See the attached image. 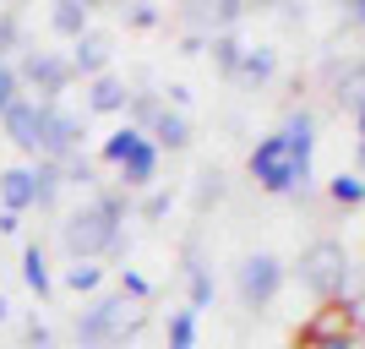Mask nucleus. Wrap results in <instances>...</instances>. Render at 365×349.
Returning a JSON list of instances; mask_svg holds the SVG:
<instances>
[{
  "mask_svg": "<svg viewBox=\"0 0 365 349\" xmlns=\"http://www.w3.org/2000/svg\"><path fill=\"white\" fill-rule=\"evenodd\" d=\"M125 191H98L93 202H82L76 213H66L61 241L71 262H93L104 251H120V218H125Z\"/></svg>",
  "mask_w": 365,
  "mask_h": 349,
  "instance_id": "obj_1",
  "label": "nucleus"
},
{
  "mask_svg": "<svg viewBox=\"0 0 365 349\" xmlns=\"http://www.w3.org/2000/svg\"><path fill=\"white\" fill-rule=\"evenodd\" d=\"M142 322H148V305L142 300L98 295V300L76 317V349H115V344H125V338H137Z\"/></svg>",
  "mask_w": 365,
  "mask_h": 349,
  "instance_id": "obj_2",
  "label": "nucleus"
},
{
  "mask_svg": "<svg viewBox=\"0 0 365 349\" xmlns=\"http://www.w3.org/2000/svg\"><path fill=\"white\" fill-rule=\"evenodd\" d=\"M300 284L311 289V295H322V300H333V295H344V289L354 284V257L344 241H311L300 257Z\"/></svg>",
  "mask_w": 365,
  "mask_h": 349,
  "instance_id": "obj_3",
  "label": "nucleus"
},
{
  "mask_svg": "<svg viewBox=\"0 0 365 349\" xmlns=\"http://www.w3.org/2000/svg\"><path fill=\"white\" fill-rule=\"evenodd\" d=\"M104 164L120 169L125 191H142V186H153V175H158V148L142 137L137 126H120V131H109V142H104Z\"/></svg>",
  "mask_w": 365,
  "mask_h": 349,
  "instance_id": "obj_4",
  "label": "nucleus"
},
{
  "mask_svg": "<svg viewBox=\"0 0 365 349\" xmlns=\"http://www.w3.org/2000/svg\"><path fill=\"white\" fill-rule=\"evenodd\" d=\"M251 175H257V186L262 191H273V197H300L305 186V175L289 164V153H284V142H278V131L273 137H262L257 148H251Z\"/></svg>",
  "mask_w": 365,
  "mask_h": 349,
  "instance_id": "obj_5",
  "label": "nucleus"
},
{
  "mask_svg": "<svg viewBox=\"0 0 365 349\" xmlns=\"http://www.w3.org/2000/svg\"><path fill=\"white\" fill-rule=\"evenodd\" d=\"M82 142H88V131H82V115H66V109L49 104L44 121H38V158L44 164H71L76 153H82Z\"/></svg>",
  "mask_w": 365,
  "mask_h": 349,
  "instance_id": "obj_6",
  "label": "nucleus"
},
{
  "mask_svg": "<svg viewBox=\"0 0 365 349\" xmlns=\"http://www.w3.org/2000/svg\"><path fill=\"white\" fill-rule=\"evenodd\" d=\"M11 71H16V82L38 88V104H55V98L71 88V61L55 55V49H28L22 66H11Z\"/></svg>",
  "mask_w": 365,
  "mask_h": 349,
  "instance_id": "obj_7",
  "label": "nucleus"
},
{
  "mask_svg": "<svg viewBox=\"0 0 365 349\" xmlns=\"http://www.w3.org/2000/svg\"><path fill=\"white\" fill-rule=\"evenodd\" d=\"M278 289H284V262L278 257L257 251V257L240 262V300H245V311H267V305L278 300Z\"/></svg>",
  "mask_w": 365,
  "mask_h": 349,
  "instance_id": "obj_8",
  "label": "nucleus"
},
{
  "mask_svg": "<svg viewBox=\"0 0 365 349\" xmlns=\"http://www.w3.org/2000/svg\"><path fill=\"white\" fill-rule=\"evenodd\" d=\"M142 137H148L158 153H185V148H191V121H185L180 109L158 104V109L148 115V126H142Z\"/></svg>",
  "mask_w": 365,
  "mask_h": 349,
  "instance_id": "obj_9",
  "label": "nucleus"
},
{
  "mask_svg": "<svg viewBox=\"0 0 365 349\" xmlns=\"http://www.w3.org/2000/svg\"><path fill=\"white\" fill-rule=\"evenodd\" d=\"M44 109H49V104H38V98H16V104L6 109V115H0L6 137H11L22 153H33V148H38V121H44Z\"/></svg>",
  "mask_w": 365,
  "mask_h": 349,
  "instance_id": "obj_10",
  "label": "nucleus"
},
{
  "mask_svg": "<svg viewBox=\"0 0 365 349\" xmlns=\"http://www.w3.org/2000/svg\"><path fill=\"white\" fill-rule=\"evenodd\" d=\"M38 208V186H33V169L16 164V169H0V213H22Z\"/></svg>",
  "mask_w": 365,
  "mask_h": 349,
  "instance_id": "obj_11",
  "label": "nucleus"
},
{
  "mask_svg": "<svg viewBox=\"0 0 365 349\" xmlns=\"http://www.w3.org/2000/svg\"><path fill=\"white\" fill-rule=\"evenodd\" d=\"M71 55H66V61H71V76L76 71H82V76H88V82H93V76H104L109 71V39H104V33H82V39H71Z\"/></svg>",
  "mask_w": 365,
  "mask_h": 349,
  "instance_id": "obj_12",
  "label": "nucleus"
},
{
  "mask_svg": "<svg viewBox=\"0 0 365 349\" xmlns=\"http://www.w3.org/2000/svg\"><path fill=\"white\" fill-rule=\"evenodd\" d=\"M273 71H278V55H273L267 44H251V49H240L235 82H240V88H267V82H273Z\"/></svg>",
  "mask_w": 365,
  "mask_h": 349,
  "instance_id": "obj_13",
  "label": "nucleus"
},
{
  "mask_svg": "<svg viewBox=\"0 0 365 349\" xmlns=\"http://www.w3.org/2000/svg\"><path fill=\"white\" fill-rule=\"evenodd\" d=\"M125 104H131V88H125V82H120V76H93V82H88V109H93V115H120V109Z\"/></svg>",
  "mask_w": 365,
  "mask_h": 349,
  "instance_id": "obj_14",
  "label": "nucleus"
},
{
  "mask_svg": "<svg viewBox=\"0 0 365 349\" xmlns=\"http://www.w3.org/2000/svg\"><path fill=\"white\" fill-rule=\"evenodd\" d=\"M22 278H28V289L38 295V300H49V289H55V273H49L44 246H38V241H28V246H22Z\"/></svg>",
  "mask_w": 365,
  "mask_h": 349,
  "instance_id": "obj_15",
  "label": "nucleus"
},
{
  "mask_svg": "<svg viewBox=\"0 0 365 349\" xmlns=\"http://www.w3.org/2000/svg\"><path fill=\"white\" fill-rule=\"evenodd\" d=\"M49 28L61 39H82L88 33V6L82 0H49Z\"/></svg>",
  "mask_w": 365,
  "mask_h": 349,
  "instance_id": "obj_16",
  "label": "nucleus"
},
{
  "mask_svg": "<svg viewBox=\"0 0 365 349\" xmlns=\"http://www.w3.org/2000/svg\"><path fill=\"white\" fill-rule=\"evenodd\" d=\"M327 197H333L338 208H360V202H365L360 169H344V175H333V186H327Z\"/></svg>",
  "mask_w": 365,
  "mask_h": 349,
  "instance_id": "obj_17",
  "label": "nucleus"
},
{
  "mask_svg": "<svg viewBox=\"0 0 365 349\" xmlns=\"http://www.w3.org/2000/svg\"><path fill=\"white\" fill-rule=\"evenodd\" d=\"M169 349H197V311H175L169 317Z\"/></svg>",
  "mask_w": 365,
  "mask_h": 349,
  "instance_id": "obj_18",
  "label": "nucleus"
},
{
  "mask_svg": "<svg viewBox=\"0 0 365 349\" xmlns=\"http://www.w3.org/2000/svg\"><path fill=\"white\" fill-rule=\"evenodd\" d=\"M98 284H104V268H98V262H71V268H66V289H76V295H93Z\"/></svg>",
  "mask_w": 365,
  "mask_h": 349,
  "instance_id": "obj_19",
  "label": "nucleus"
},
{
  "mask_svg": "<svg viewBox=\"0 0 365 349\" xmlns=\"http://www.w3.org/2000/svg\"><path fill=\"white\" fill-rule=\"evenodd\" d=\"M240 39H235V33H213V61H218V71L224 76H235V66H240Z\"/></svg>",
  "mask_w": 365,
  "mask_h": 349,
  "instance_id": "obj_20",
  "label": "nucleus"
},
{
  "mask_svg": "<svg viewBox=\"0 0 365 349\" xmlns=\"http://www.w3.org/2000/svg\"><path fill=\"white\" fill-rule=\"evenodd\" d=\"M120 295H125V300H142V305H148V300H153V284L137 273V268H125V262H120Z\"/></svg>",
  "mask_w": 365,
  "mask_h": 349,
  "instance_id": "obj_21",
  "label": "nucleus"
},
{
  "mask_svg": "<svg viewBox=\"0 0 365 349\" xmlns=\"http://www.w3.org/2000/svg\"><path fill=\"white\" fill-rule=\"evenodd\" d=\"M213 305V278H207V268H191V305L185 311H207Z\"/></svg>",
  "mask_w": 365,
  "mask_h": 349,
  "instance_id": "obj_22",
  "label": "nucleus"
},
{
  "mask_svg": "<svg viewBox=\"0 0 365 349\" xmlns=\"http://www.w3.org/2000/svg\"><path fill=\"white\" fill-rule=\"evenodd\" d=\"M338 104L349 109V121H360V66H349V82L338 88Z\"/></svg>",
  "mask_w": 365,
  "mask_h": 349,
  "instance_id": "obj_23",
  "label": "nucleus"
},
{
  "mask_svg": "<svg viewBox=\"0 0 365 349\" xmlns=\"http://www.w3.org/2000/svg\"><path fill=\"white\" fill-rule=\"evenodd\" d=\"M16 39H22V28H16L11 11H0V66H6V55L16 49Z\"/></svg>",
  "mask_w": 365,
  "mask_h": 349,
  "instance_id": "obj_24",
  "label": "nucleus"
},
{
  "mask_svg": "<svg viewBox=\"0 0 365 349\" xmlns=\"http://www.w3.org/2000/svg\"><path fill=\"white\" fill-rule=\"evenodd\" d=\"M16 88H22V82H16V71H11V66H0V115H6V109H11L16 98H22Z\"/></svg>",
  "mask_w": 365,
  "mask_h": 349,
  "instance_id": "obj_25",
  "label": "nucleus"
},
{
  "mask_svg": "<svg viewBox=\"0 0 365 349\" xmlns=\"http://www.w3.org/2000/svg\"><path fill=\"white\" fill-rule=\"evenodd\" d=\"M142 213H148V218H164V213H169V191H153V197H148V208H142Z\"/></svg>",
  "mask_w": 365,
  "mask_h": 349,
  "instance_id": "obj_26",
  "label": "nucleus"
},
{
  "mask_svg": "<svg viewBox=\"0 0 365 349\" xmlns=\"http://www.w3.org/2000/svg\"><path fill=\"white\" fill-rule=\"evenodd\" d=\"M197 197H202V208H207V202H218V175H213V169H207V181H202Z\"/></svg>",
  "mask_w": 365,
  "mask_h": 349,
  "instance_id": "obj_27",
  "label": "nucleus"
},
{
  "mask_svg": "<svg viewBox=\"0 0 365 349\" xmlns=\"http://www.w3.org/2000/svg\"><path fill=\"white\" fill-rule=\"evenodd\" d=\"M311 349H360V338H322V344H311Z\"/></svg>",
  "mask_w": 365,
  "mask_h": 349,
  "instance_id": "obj_28",
  "label": "nucleus"
},
{
  "mask_svg": "<svg viewBox=\"0 0 365 349\" xmlns=\"http://www.w3.org/2000/svg\"><path fill=\"white\" fill-rule=\"evenodd\" d=\"M16 224H22L16 213H0V235H16Z\"/></svg>",
  "mask_w": 365,
  "mask_h": 349,
  "instance_id": "obj_29",
  "label": "nucleus"
},
{
  "mask_svg": "<svg viewBox=\"0 0 365 349\" xmlns=\"http://www.w3.org/2000/svg\"><path fill=\"white\" fill-rule=\"evenodd\" d=\"M344 16L354 22V16H360V0H344Z\"/></svg>",
  "mask_w": 365,
  "mask_h": 349,
  "instance_id": "obj_30",
  "label": "nucleus"
},
{
  "mask_svg": "<svg viewBox=\"0 0 365 349\" xmlns=\"http://www.w3.org/2000/svg\"><path fill=\"white\" fill-rule=\"evenodd\" d=\"M6 317H11V300H6V295H0V322H6Z\"/></svg>",
  "mask_w": 365,
  "mask_h": 349,
  "instance_id": "obj_31",
  "label": "nucleus"
}]
</instances>
